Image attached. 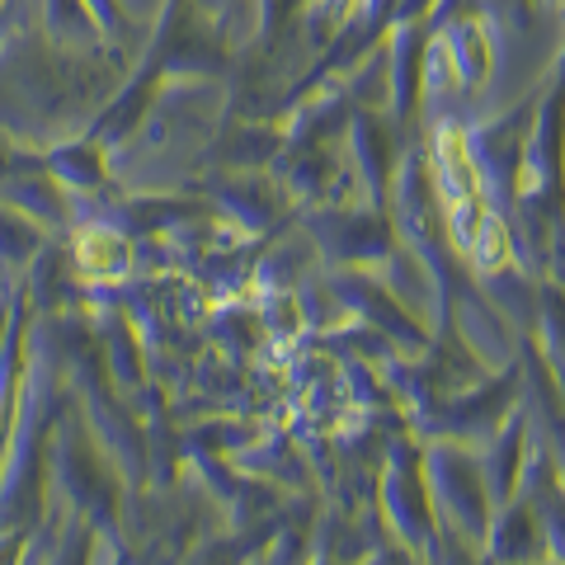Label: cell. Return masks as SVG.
<instances>
[{"instance_id": "obj_4", "label": "cell", "mask_w": 565, "mask_h": 565, "mask_svg": "<svg viewBox=\"0 0 565 565\" xmlns=\"http://www.w3.org/2000/svg\"><path fill=\"white\" fill-rule=\"evenodd\" d=\"M76 259L85 278L99 282H118L132 269V250H128V232H114V226H85L76 232Z\"/></svg>"}, {"instance_id": "obj_5", "label": "cell", "mask_w": 565, "mask_h": 565, "mask_svg": "<svg viewBox=\"0 0 565 565\" xmlns=\"http://www.w3.org/2000/svg\"><path fill=\"white\" fill-rule=\"evenodd\" d=\"M43 232L29 222V212H20L14 203H0V259L6 264H24L39 255Z\"/></svg>"}, {"instance_id": "obj_3", "label": "cell", "mask_w": 565, "mask_h": 565, "mask_svg": "<svg viewBox=\"0 0 565 565\" xmlns=\"http://www.w3.org/2000/svg\"><path fill=\"white\" fill-rule=\"evenodd\" d=\"M311 236L326 245L334 259H386L396 245V226L386 207H334V212H311L307 217Z\"/></svg>"}, {"instance_id": "obj_2", "label": "cell", "mask_w": 565, "mask_h": 565, "mask_svg": "<svg viewBox=\"0 0 565 565\" xmlns=\"http://www.w3.org/2000/svg\"><path fill=\"white\" fill-rule=\"evenodd\" d=\"M382 500H386V514H392L396 533L405 542L411 546L434 542V494H429V481H424V452H419V444H411V438H401L392 448Z\"/></svg>"}, {"instance_id": "obj_1", "label": "cell", "mask_w": 565, "mask_h": 565, "mask_svg": "<svg viewBox=\"0 0 565 565\" xmlns=\"http://www.w3.org/2000/svg\"><path fill=\"white\" fill-rule=\"evenodd\" d=\"M429 467H434V481H438V504H444V514L462 527L467 542L486 546L490 523H494V514H490L494 494H490L486 471L476 467V457L457 444H438L429 452Z\"/></svg>"}, {"instance_id": "obj_6", "label": "cell", "mask_w": 565, "mask_h": 565, "mask_svg": "<svg viewBox=\"0 0 565 565\" xmlns=\"http://www.w3.org/2000/svg\"><path fill=\"white\" fill-rule=\"evenodd\" d=\"M212 6H217V0H212Z\"/></svg>"}]
</instances>
